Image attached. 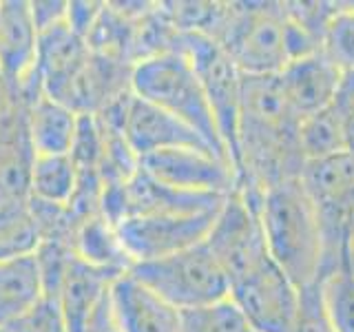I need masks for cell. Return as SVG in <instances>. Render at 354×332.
Listing matches in <instances>:
<instances>
[{"label":"cell","instance_id":"cell-1","mask_svg":"<svg viewBox=\"0 0 354 332\" xmlns=\"http://www.w3.org/2000/svg\"><path fill=\"white\" fill-rule=\"evenodd\" d=\"M299 124L279 75H243L237 191L257 206L270 186L301 177L306 155Z\"/></svg>","mask_w":354,"mask_h":332},{"label":"cell","instance_id":"cell-2","mask_svg":"<svg viewBox=\"0 0 354 332\" xmlns=\"http://www.w3.org/2000/svg\"><path fill=\"white\" fill-rule=\"evenodd\" d=\"M259 219L266 246L299 290L321 279L324 239L319 213L301 180L270 186L261 195Z\"/></svg>","mask_w":354,"mask_h":332},{"label":"cell","instance_id":"cell-3","mask_svg":"<svg viewBox=\"0 0 354 332\" xmlns=\"http://www.w3.org/2000/svg\"><path fill=\"white\" fill-rule=\"evenodd\" d=\"M243 75H279L288 64L315 51L321 40L299 22L290 9L270 5L235 9L217 36Z\"/></svg>","mask_w":354,"mask_h":332},{"label":"cell","instance_id":"cell-4","mask_svg":"<svg viewBox=\"0 0 354 332\" xmlns=\"http://www.w3.org/2000/svg\"><path fill=\"white\" fill-rule=\"evenodd\" d=\"M131 91L182 120L186 127L202 136L221 160L230 162L202 82L182 51L162 53L138 62L131 73Z\"/></svg>","mask_w":354,"mask_h":332},{"label":"cell","instance_id":"cell-5","mask_svg":"<svg viewBox=\"0 0 354 332\" xmlns=\"http://www.w3.org/2000/svg\"><path fill=\"white\" fill-rule=\"evenodd\" d=\"M129 275L180 313L230 299L228 277L206 241L169 257L133 264Z\"/></svg>","mask_w":354,"mask_h":332},{"label":"cell","instance_id":"cell-6","mask_svg":"<svg viewBox=\"0 0 354 332\" xmlns=\"http://www.w3.org/2000/svg\"><path fill=\"white\" fill-rule=\"evenodd\" d=\"M202 82V89L213 109L221 142L237 171L239 160V109H241V82L243 73L239 71L232 55L206 33L182 31L180 47Z\"/></svg>","mask_w":354,"mask_h":332},{"label":"cell","instance_id":"cell-7","mask_svg":"<svg viewBox=\"0 0 354 332\" xmlns=\"http://www.w3.org/2000/svg\"><path fill=\"white\" fill-rule=\"evenodd\" d=\"M206 246L224 268L228 284H237L270 257L266 246L259 206L243 197L237 188L221 204Z\"/></svg>","mask_w":354,"mask_h":332},{"label":"cell","instance_id":"cell-8","mask_svg":"<svg viewBox=\"0 0 354 332\" xmlns=\"http://www.w3.org/2000/svg\"><path fill=\"white\" fill-rule=\"evenodd\" d=\"M230 302L254 332H292L299 313V288L268 257L230 286Z\"/></svg>","mask_w":354,"mask_h":332},{"label":"cell","instance_id":"cell-9","mask_svg":"<svg viewBox=\"0 0 354 332\" xmlns=\"http://www.w3.org/2000/svg\"><path fill=\"white\" fill-rule=\"evenodd\" d=\"M219 210L186 215L129 217L115 226L118 237L133 264L162 259L204 243Z\"/></svg>","mask_w":354,"mask_h":332},{"label":"cell","instance_id":"cell-10","mask_svg":"<svg viewBox=\"0 0 354 332\" xmlns=\"http://www.w3.org/2000/svg\"><path fill=\"white\" fill-rule=\"evenodd\" d=\"M0 77L25 104L44 93L38 75V29L25 0L0 3Z\"/></svg>","mask_w":354,"mask_h":332},{"label":"cell","instance_id":"cell-11","mask_svg":"<svg viewBox=\"0 0 354 332\" xmlns=\"http://www.w3.org/2000/svg\"><path fill=\"white\" fill-rule=\"evenodd\" d=\"M140 166L155 180L188 193L230 195L237 188V171L230 162L199 149H175L153 153Z\"/></svg>","mask_w":354,"mask_h":332},{"label":"cell","instance_id":"cell-12","mask_svg":"<svg viewBox=\"0 0 354 332\" xmlns=\"http://www.w3.org/2000/svg\"><path fill=\"white\" fill-rule=\"evenodd\" d=\"M122 133H124L131 153L138 160L149 158L153 153L175 149H199L217 155L202 140V136L195 133L191 127H186L182 120L173 118L171 113H166L160 107L138 98L136 93H131L129 98Z\"/></svg>","mask_w":354,"mask_h":332},{"label":"cell","instance_id":"cell-13","mask_svg":"<svg viewBox=\"0 0 354 332\" xmlns=\"http://www.w3.org/2000/svg\"><path fill=\"white\" fill-rule=\"evenodd\" d=\"M343 71L324 51L297 58L279 73L283 93L299 118L315 116L337 98Z\"/></svg>","mask_w":354,"mask_h":332},{"label":"cell","instance_id":"cell-14","mask_svg":"<svg viewBox=\"0 0 354 332\" xmlns=\"http://www.w3.org/2000/svg\"><path fill=\"white\" fill-rule=\"evenodd\" d=\"M111 304L122 332H180L182 313L129 273L111 286Z\"/></svg>","mask_w":354,"mask_h":332},{"label":"cell","instance_id":"cell-15","mask_svg":"<svg viewBox=\"0 0 354 332\" xmlns=\"http://www.w3.org/2000/svg\"><path fill=\"white\" fill-rule=\"evenodd\" d=\"M86 40L75 33L69 22L38 33V75L42 91L58 98L88 60Z\"/></svg>","mask_w":354,"mask_h":332},{"label":"cell","instance_id":"cell-16","mask_svg":"<svg viewBox=\"0 0 354 332\" xmlns=\"http://www.w3.org/2000/svg\"><path fill=\"white\" fill-rule=\"evenodd\" d=\"M118 277L120 275L115 273L95 268V266L73 257L60 290L55 295L64 313L66 332H82L86 319L91 317L95 306L102 302V297L111 290Z\"/></svg>","mask_w":354,"mask_h":332},{"label":"cell","instance_id":"cell-17","mask_svg":"<svg viewBox=\"0 0 354 332\" xmlns=\"http://www.w3.org/2000/svg\"><path fill=\"white\" fill-rule=\"evenodd\" d=\"M80 113L40 93L27 111L29 142L36 155H69L75 142Z\"/></svg>","mask_w":354,"mask_h":332},{"label":"cell","instance_id":"cell-18","mask_svg":"<svg viewBox=\"0 0 354 332\" xmlns=\"http://www.w3.org/2000/svg\"><path fill=\"white\" fill-rule=\"evenodd\" d=\"M27 111L0 131V202H29L31 195L36 153L29 142Z\"/></svg>","mask_w":354,"mask_h":332},{"label":"cell","instance_id":"cell-19","mask_svg":"<svg viewBox=\"0 0 354 332\" xmlns=\"http://www.w3.org/2000/svg\"><path fill=\"white\" fill-rule=\"evenodd\" d=\"M44 295L47 293L36 252L0 261V328L11 326Z\"/></svg>","mask_w":354,"mask_h":332},{"label":"cell","instance_id":"cell-20","mask_svg":"<svg viewBox=\"0 0 354 332\" xmlns=\"http://www.w3.org/2000/svg\"><path fill=\"white\" fill-rule=\"evenodd\" d=\"M71 246L77 259L91 264L95 268L124 275L133 266L131 257L118 237L115 226L102 213H95L77 221Z\"/></svg>","mask_w":354,"mask_h":332},{"label":"cell","instance_id":"cell-21","mask_svg":"<svg viewBox=\"0 0 354 332\" xmlns=\"http://www.w3.org/2000/svg\"><path fill=\"white\" fill-rule=\"evenodd\" d=\"M80 184V171L71 155H36L31 169V199L69 206Z\"/></svg>","mask_w":354,"mask_h":332},{"label":"cell","instance_id":"cell-22","mask_svg":"<svg viewBox=\"0 0 354 332\" xmlns=\"http://www.w3.org/2000/svg\"><path fill=\"white\" fill-rule=\"evenodd\" d=\"M343 124H346V113L335 100L324 111L304 118L299 124V144H301L306 162L346 151Z\"/></svg>","mask_w":354,"mask_h":332},{"label":"cell","instance_id":"cell-23","mask_svg":"<svg viewBox=\"0 0 354 332\" xmlns=\"http://www.w3.org/2000/svg\"><path fill=\"white\" fill-rule=\"evenodd\" d=\"M40 246V232L27 202H0V261L31 255Z\"/></svg>","mask_w":354,"mask_h":332},{"label":"cell","instance_id":"cell-24","mask_svg":"<svg viewBox=\"0 0 354 332\" xmlns=\"http://www.w3.org/2000/svg\"><path fill=\"white\" fill-rule=\"evenodd\" d=\"M180 332H254L239 308L226 299L206 308L184 310Z\"/></svg>","mask_w":354,"mask_h":332},{"label":"cell","instance_id":"cell-25","mask_svg":"<svg viewBox=\"0 0 354 332\" xmlns=\"http://www.w3.org/2000/svg\"><path fill=\"white\" fill-rule=\"evenodd\" d=\"M321 284L335 332H354V273L348 268V261Z\"/></svg>","mask_w":354,"mask_h":332},{"label":"cell","instance_id":"cell-26","mask_svg":"<svg viewBox=\"0 0 354 332\" xmlns=\"http://www.w3.org/2000/svg\"><path fill=\"white\" fill-rule=\"evenodd\" d=\"M321 51L341 71H354V7L332 11L324 29Z\"/></svg>","mask_w":354,"mask_h":332},{"label":"cell","instance_id":"cell-27","mask_svg":"<svg viewBox=\"0 0 354 332\" xmlns=\"http://www.w3.org/2000/svg\"><path fill=\"white\" fill-rule=\"evenodd\" d=\"M292 332H335L324 302V284H321V279L299 290V313Z\"/></svg>","mask_w":354,"mask_h":332},{"label":"cell","instance_id":"cell-28","mask_svg":"<svg viewBox=\"0 0 354 332\" xmlns=\"http://www.w3.org/2000/svg\"><path fill=\"white\" fill-rule=\"evenodd\" d=\"M9 332H66L62 306L55 297L44 295L40 302L27 310L20 319L7 326Z\"/></svg>","mask_w":354,"mask_h":332},{"label":"cell","instance_id":"cell-29","mask_svg":"<svg viewBox=\"0 0 354 332\" xmlns=\"http://www.w3.org/2000/svg\"><path fill=\"white\" fill-rule=\"evenodd\" d=\"M29 5H31V16H33V22H36L38 33L66 22L69 3H62V0H38V3H29Z\"/></svg>","mask_w":354,"mask_h":332},{"label":"cell","instance_id":"cell-30","mask_svg":"<svg viewBox=\"0 0 354 332\" xmlns=\"http://www.w3.org/2000/svg\"><path fill=\"white\" fill-rule=\"evenodd\" d=\"M106 3H69V14H66V22L69 27L80 33L82 38H86V33L91 31L95 25V20L102 14Z\"/></svg>","mask_w":354,"mask_h":332},{"label":"cell","instance_id":"cell-31","mask_svg":"<svg viewBox=\"0 0 354 332\" xmlns=\"http://www.w3.org/2000/svg\"><path fill=\"white\" fill-rule=\"evenodd\" d=\"M82 332H122L118 317L113 313V304H111V290L102 297V302L95 306L91 317L86 319Z\"/></svg>","mask_w":354,"mask_h":332},{"label":"cell","instance_id":"cell-32","mask_svg":"<svg viewBox=\"0 0 354 332\" xmlns=\"http://www.w3.org/2000/svg\"><path fill=\"white\" fill-rule=\"evenodd\" d=\"M343 138H346V151L354 153V100L346 111V124H343Z\"/></svg>","mask_w":354,"mask_h":332},{"label":"cell","instance_id":"cell-33","mask_svg":"<svg viewBox=\"0 0 354 332\" xmlns=\"http://www.w3.org/2000/svg\"><path fill=\"white\" fill-rule=\"evenodd\" d=\"M348 268L354 273V250H350V252H348Z\"/></svg>","mask_w":354,"mask_h":332},{"label":"cell","instance_id":"cell-34","mask_svg":"<svg viewBox=\"0 0 354 332\" xmlns=\"http://www.w3.org/2000/svg\"><path fill=\"white\" fill-rule=\"evenodd\" d=\"M350 250H354V230H352V239H350Z\"/></svg>","mask_w":354,"mask_h":332},{"label":"cell","instance_id":"cell-35","mask_svg":"<svg viewBox=\"0 0 354 332\" xmlns=\"http://www.w3.org/2000/svg\"><path fill=\"white\" fill-rule=\"evenodd\" d=\"M0 332H9V330L7 328H0Z\"/></svg>","mask_w":354,"mask_h":332}]
</instances>
